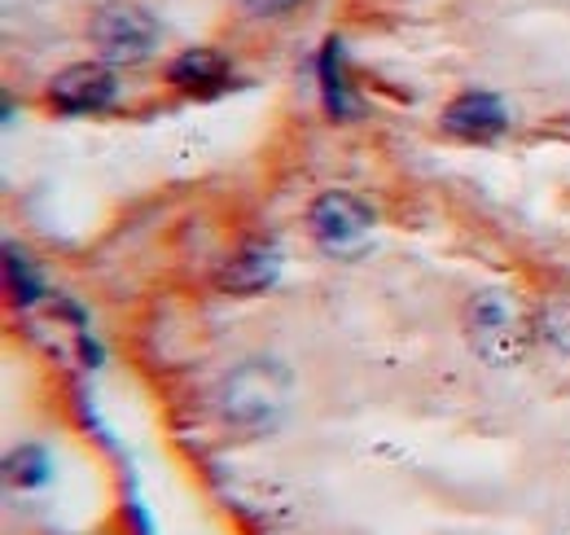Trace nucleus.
<instances>
[{
  "label": "nucleus",
  "mask_w": 570,
  "mask_h": 535,
  "mask_svg": "<svg viewBox=\"0 0 570 535\" xmlns=\"http://www.w3.org/2000/svg\"><path fill=\"white\" fill-rule=\"evenodd\" d=\"M316 79H321V101H325V115H330V119L352 124V119L364 115L360 93L352 88V79H347L343 40H338V36H330V40L321 45V54H316Z\"/></svg>",
  "instance_id": "nucleus-9"
},
{
  "label": "nucleus",
  "mask_w": 570,
  "mask_h": 535,
  "mask_svg": "<svg viewBox=\"0 0 570 535\" xmlns=\"http://www.w3.org/2000/svg\"><path fill=\"white\" fill-rule=\"evenodd\" d=\"M439 124H443V133L461 136V140L488 145V140H500V136L509 133V106L500 101L497 93H483V88H474V93H461V97H452Z\"/></svg>",
  "instance_id": "nucleus-6"
},
{
  "label": "nucleus",
  "mask_w": 570,
  "mask_h": 535,
  "mask_svg": "<svg viewBox=\"0 0 570 535\" xmlns=\"http://www.w3.org/2000/svg\"><path fill=\"white\" fill-rule=\"evenodd\" d=\"M303 0H242V9L246 13H255V18H285V13H294Z\"/></svg>",
  "instance_id": "nucleus-13"
},
{
  "label": "nucleus",
  "mask_w": 570,
  "mask_h": 535,
  "mask_svg": "<svg viewBox=\"0 0 570 535\" xmlns=\"http://www.w3.org/2000/svg\"><path fill=\"white\" fill-rule=\"evenodd\" d=\"M277 276H282V255L273 251V242H250V246H242L228 264L215 272V285L224 294H242L246 299V294L273 290Z\"/></svg>",
  "instance_id": "nucleus-8"
},
{
  "label": "nucleus",
  "mask_w": 570,
  "mask_h": 535,
  "mask_svg": "<svg viewBox=\"0 0 570 535\" xmlns=\"http://www.w3.org/2000/svg\"><path fill=\"white\" fill-rule=\"evenodd\" d=\"M163 79L185 97H219L228 88V79H233V67H228V58L219 49L194 45V49H185V54H176L167 62Z\"/></svg>",
  "instance_id": "nucleus-7"
},
{
  "label": "nucleus",
  "mask_w": 570,
  "mask_h": 535,
  "mask_svg": "<svg viewBox=\"0 0 570 535\" xmlns=\"http://www.w3.org/2000/svg\"><path fill=\"white\" fill-rule=\"evenodd\" d=\"M294 400V378L282 360L255 356L246 364H237L224 382H219V417L237 430H273L282 426V417L289 412Z\"/></svg>",
  "instance_id": "nucleus-2"
},
{
  "label": "nucleus",
  "mask_w": 570,
  "mask_h": 535,
  "mask_svg": "<svg viewBox=\"0 0 570 535\" xmlns=\"http://www.w3.org/2000/svg\"><path fill=\"white\" fill-rule=\"evenodd\" d=\"M119 97V75L110 62H71L49 79V101L58 110L88 115V110H106Z\"/></svg>",
  "instance_id": "nucleus-5"
},
{
  "label": "nucleus",
  "mask_w": 570,
  "mask_h": 535,
  "mask_svg": "<svg viewBox=\"0 0 570 535\" xmlns=\"http://www.w3.org/2000/svg\"><path fill=\"white\" fill-rule=\"evenodd\" d=\"M373 228H377L373 202H364L352 189H325L307 206V233L330 255H360Z\"/></svg>",
  "instance_id": "nucleus-4"
},
{
  "label": "nucleus",
  "mask_w": 570,
  "mask_h": 535,
  "mask_svg": "<svg viewBox=\"0 0 570 535\" xmlns=\"http://www.w3.org/2000/svg\"><path fill=\"white\" fill-rule=\"evenodd\" d=\"M9 478H13L18 487H40V483L49 478V457H45V448H18V453L9 457Z\"/></svg>",
  "instance_id": "nucleus-12"
},
{
  "label": "nucleus",
  "mask_w": 570,
  "mask_h": 535,
  "mask_svg": "<svg viewBox=\"0 0 570 535\" xmlns=\"http://www.w3.org/2000/svg\"><path fill=\"white\" fill-rule=\"evenodd\" d=\"M461 330L470 351L492 364V369H513L527 360L531 342H535V317L509 294V290H479L465 303Z\"/></svg>",
  "instance_id": "nucleus-1"
},
{
  "label": "nucleus",
  "mask_w": 570,
  "mask_h": 535,
  "mask_svg": "<svg viewBox=\"0 0 570 535\" xmlns=\"http://www.w3.org/2000/svg\"><path fill=\"white\" fill-rule=\"evenodd\" d=\"M88 40L110 67L145 62L163 45V22L137 0H106L88 18Z\"/></svg>",
  "instance_id": "nucleus-3"
},
{
  "label": "nucleus",
  "mask_w": 570,
  "mask_h": 535,
  "mask_svg": "<svg viewBox=\"0 0 570 535\" xmlns=\"http://www.w3.org/2000/svg\"><path fill=\"white\" fill-rule=\"evenodd\" d=\"M4 276H9V294H13V303H18V308H31V303H40V299H45V285H40L36 268L27 264V255H22L13 242L4 246Z\"/></svg>",
  "instance_id": "nucleus-11"
},
{
  "label": "nucleus",
  "mask_w": 570,
  "mask_h": 535,
  "mask_svg": "<svg viewBox=\"0 0 570 535\" xmlns=\"http://www.w3.org/2000/svg\"><path fill=\"white\" fill-rule=\"evenodd\" d=\"M535 338L549 342L553 351L570 356V285H558L549 290L540 303H535Z\"/></svg>",
  "instance_id": "nucleus-10"
}]
</instances>
